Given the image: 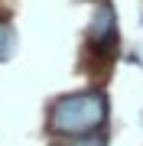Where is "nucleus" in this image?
I'll return each instance as SVG.
<instances>
[{
    "label": "nucleus",
    "instance_id": "20e7f679",
    "mask_svg": "<svg viewBox=\"0 0 143 146\" xmlns=\"http://www.w3.org/2000/svg\"><path fill=\"white\" fill-rule=\"evenodd\" d=\"M65 146H107V133H91V136H75V140H69Z\"/></svg>",
    "mask_w": 143,
    "mask_h": 146
},
{
    "label": "nucleus",
    "instance_id": "7ed1b4c3",
    "mask_svg": "<svg viewBox=\"0 0 143 146\" xmlns=\"http://www.w3.org/2000/svg\"><path fill=\"white\" fill-rule=\"evenodd\" d=\"M16 52V29L10 20H0V62H7Z\"/></svg>",
    "mask_w": 143,
    "mask_h": 146
},
{
    "label": "nucleus",
    "instance_id": "f03ea898",
    "mask_svg": "<svg viewBox=\"0 0 143 146\" xmlns=\"http://www.w3.org/2000/svg\"><path fill=\"white\" fill-rule=\"evenodd\" d=\"M88 42L94 52H104L111 55L114 46H117V13L107 0H98L94 13H91V23H88Z\"/></svg>",
    "mask_w": 143,
    "mask_h": 146
},
{
    "label": "nucleus",
    "instance_id": "f257e3e1",
    "mask_svg": "<svg viewBox=\"0 0 143 146\" xmlns=\"http://www.w3.org/2000/svg\"><path fill=\"white\" fill-rule=\"evenodd\" d=\"M111 114L107 94L101 88H88V91H75V94H62L49 104L46 114V127L49 133L75 140V136H91L101 133Z\"/></svg>",
    "mask_w": 143,
    "mask_h": 146
}]
</instances>
